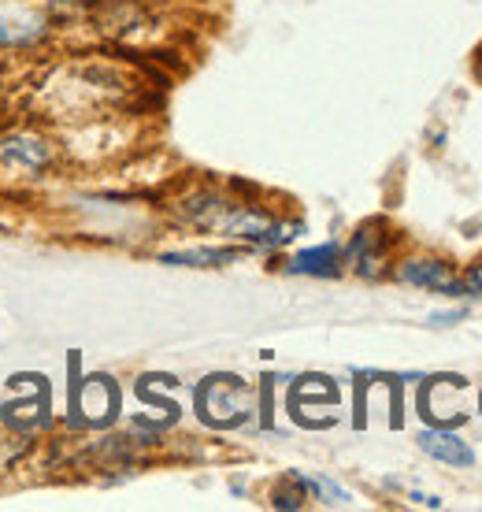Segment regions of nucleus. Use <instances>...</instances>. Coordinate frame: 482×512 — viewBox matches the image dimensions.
Returning a JSON list of instances; mask_svg holds the SVG:
<instances>
[{
  "label": "nucleus",
  "mask_w": 482,
  "mask_h": 512,
  "mask_svg": "<svg viewBox=\"0 0 482 512\" xmlns=\"http://www.w3.org/2000/svg\"><path fill=\"white\" fill-rule=\"evenodd\" d=\"M375 231H379V223H364L353 234V242L345 245V264H353L360 279H375L382 271V249H386V242Z\"/></svg>",
  "instance_id": "nucleus-6"
},
{
  "label": "nucleus",
  "mask_w": 482,
  "mask_h": 512,
  "mask_svg": "<svg viewBox=\"0 0 482 512\" xmlns=\"http://www.w3.org/2000/svg\"><path fill=\"white\" fill-rule=\"evenodd\" d=\"M305 501H308V490H305V483L297 479V472L286 475V487H279L271 494V505H275V509H301Z\"/></svg>",
  "instance_id": "nucleus-11"
},
{
  "label": "nucleus",
  "mask_w": 482,
  "mask_h": 512,
  "mask_svg": "<svg viewBox=\"0 0 482 512\" xmlns=\"http://www.w3.org/2000/svg\"><path fill=\"white\" fill-rule=\"evenodd\" d=\"M56 167V145L38 130H8L0 134V171L12 179H41Z\"/></svg>",
  "instance_id": "nucleus-2"
},
{
  "label": "nucleus",
  "mask_w": 482,
  "mask_h": 512,
  "mask_svg": "<svg viewBox=\"0 0 482 512\" xmlns=\"http://www.w3.org/2000/svg\"><path fill=\"white\" fill-rule=\"evenodd\" d=\"M52 15L26 8V4H12L0 8V49H34L49 38Z\"/></svg>",
  "instance_id": "nucleus-4"
},
{
  "label": "nucleus",
  "mask_w": 482,
  "mask_h": 512,
  "mask_svg": "<svg viewBox=\"0 0 482 512\" xmlns=\"http://www.w3.org/2000/svg\"><path fill=\"white\" fill-rule=\"evenodd\" d=\"M397 282L405 286H419V290H438V294L457 297L464 294V282L453 275V268L445 260H427V256H412V260H401L397 264Z\"/></svg>",
  "instance_id": "nucleus-5"
},
{
  "label": "nucleus",
  "mask_w": 482,
  "mask_h": 512,
  "mask_svg": "<svg viewBox=\"0 0 482 512\" xmlns=\"http://www.w3.org/2000/svg\"><path fill=\"white\" fill-rule=\"evenodd\" d=\"M464 286H468V294H482V260H479V264H471Z\"/></svg>",
  "instance_id": "nucleus-12"
},
{
  "label": "nucleus",
  "mask_w": 482,
  "mask_h": 512,
  "mask_svg": "<svg viewBox=\"0 0 482 512\" xmlns=\"http://www.w3.org/2000/svg\"><path fill=\"white\" fill-rule=\"evenodd\" d=\"M253 409H256L253 386L245 383V379H238V375H208L197 386V416L208 427H219V431L241 427V423L253 416Z\"/></svg>",
  "instance_id": "nucleus-1"
},
{
  "label": "nucleus",
  "mask_w": 482,
  "mask_h": 512,
  "mask_svg": "<svg viewBox=\"0 0 482 512\" xmlns=\"http://www.w3.org/2000/svg\"><path fill=\"white\" fill-rule=\"evenodd\" d=\"M119 412V386L108 375H89L86 383L71 386V427H101Z\"/></svg>",
  "instance_id": "nucleus-3"
},
{
  "label": "nucleus",
  "mask_w": 482,
  "mask_h": 512,
  "mask_svg": "<svg viewBox=\"0 0 482 512\" xmlns=\"http://www.w3.org/2000/svg\"><path fill=\"white\" fill-rule=\"evenodd\" d=\"M416 442L427 457H434V461H442V464H453V468H471V464H475V453H471L468 442L460 435H453V431H445V427L419 431Z\"/></svg>",
  "instance_id": "nucleus-7"
},
{
  "label": "nucleus",
  "mask_w": 482,
  "mask_h": 512,
  "mask_svg": "<svg viewBox=\"0 0 482 512\" xmlns=\"http://www.w3.org/2000/svg\"><path fill=\"white\" fill-rule=\"evenodd\" d=\"M241 249H175V253H160V264L171 268H223L234 264Z\"/></svg>",
  "instance_id": "nucleus-9"
},
{
  "label": "nucleus",
  "mask_w": 482,
  "mask_h": 512,
  "mask_svg": "<svg viewBox=\"0 0 482 512\" xmlns=\"http://www.w3.org/2000/svg\"><path fill=\"white\" fill-rule=\"evenodd\" d=\"M345 264V249L342 242H323V245H312V249H305V253L290 256V264H286V271L290 275H316V279H323V275H338Z\"/></svg>",
  "instance_id": "nucleus-8"
},
{
  "label": "nucleus",
  "mask_w": 482,
  "mask_h": 512,
  "mask_svg": "<svg viewBox=\"0 0 482 512\" xmlns=\"http://www.w3.org/2000/svg\"><path fill=\"white\" fill-rule=\"evenodd\" d=\"M297 479H301L308 494H312V498H319L323 505H353V494H349V490H342L338 483H334V479H327V475L297 472Z\"/></svg>",
  "instance_id": "nucleus-10"
}]
</instances>
